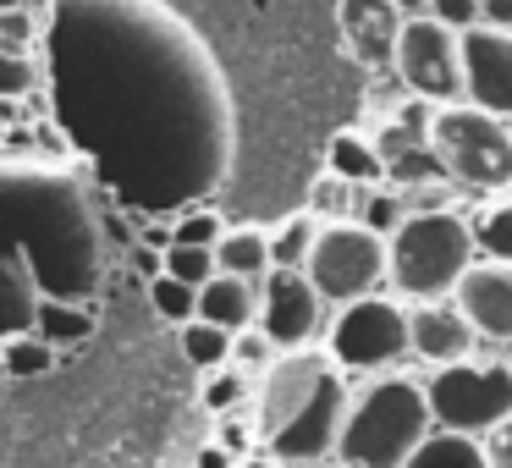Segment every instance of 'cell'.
I'll return each mask as SVG.
<instances>
[{"label":"cell","instance_id":"cell-28","mask_svg":"<svg viewBox=\"0 0 512 468\" xmlns=\"http://www.w3.org/2000/svg\"><path fill=\"white\" fill-rule=\"evenodd\" d=\"M479 248H485L490 259H507L512 265V199H496L485 204V215H479Z\"/></svg>","mask_w":512,"mask_h":468},{"label":"cell","instance_id":"cell-14","mask_svg":"<svg viewBox=\"0 0 512 468\" xmlns=\"http://www.w3.org/2000/svg\"><path fill=\"white\" fill-rule=\"evenodd\" d=\"M408 23L397 0H342V39L369 72L397 61V34Z\"/></svg>","mask_w":512,"mask_h":468},{"label":"cell","instance_id":"cell-24","mask_svg":"<svg viewBox=\"0 0 512 468\" xmlns=\"http://www.w3.org/2000/svg\"><path fill=\"white\" fill-rule=\"evenodd\" d=\"M160 265H166L177 281H188V287H204L210 276H221V259H215V248H204V243H166L160 248Z\"/></svg>","mask_w":512,"mask_h":468},{"label":"cell","instance_id":"cell-21","mask_svg":"<svg viewBox=\"0 0 512 468\" xmlns=\"http://www.w3.org/2000/svg\"><path fill=\"white\" fill-rule=\"evenodd\" d=\"M320 215L303 204L298 215H287V221L270 232V254H276V265H292V270H303L309 265V254H314V243H320Z\"/></svg>","mask_w":512,"mask_h":468},{"label":"cell","instance_id":"cell-25","mask_svg":"<svg viewBox=\"0 0 512 468\" xmlns=\"http://www.w3.org/2000/svg\"><path fill=\"white\" fill-rule=\"evenodd\" d=\"M243 402H254V380H248L237 364L210 369V375H204V408H210L215 419H221V413H237Z\"/></svg>","mask_w":512,"mask_h":468},{"label":"cell","instance_id":"cell-27","mask_svg":"<svg viewBox=\"0 0 512 468\" xmlns=\"http://www.w3.org/2000/svg\"><path fill=\"white\" fill-rule=\"evenodd\" d=\"M281 358V347H276V336L265 331V325H248V331H237V342H232V364L243 369L248 380H259L270 364Z\"/></svg>","mask_w":512,"mask_h":468},{"label":"cell","instance_id":"cell-20","mask_svg":"<svg viewBox=\"0 0 512 468\" xmlns=\"http://www.w3.org/2000/svg\"><path fill=\"white\" fill-rule=\"evenodd\" d=\"M408 199H402V188L391 182V188H380V182H358V199H353V221L375 226L380 237H391L402 221H408Z\"/></svg>","mask_w":512,"mask_h":468},{"label":"cell","instance_id":"cell-15","mask_svg":"<svg viewBox=\"0 0 512 468\" xmlns=\"http://www.w3.org/2000/svg\"><path fill=\"white\" fill-rule=\"evenodd\" d=\"M199 320L226 325V331H248V325H259V281L232 276V270L210 276L199 287Z\"/></svg>","mask_w":512,"mask_h":468},{"label":"cell","instance_id":"cell-30","mask_svg":"<svg viewBox=\"0 0 512 468\" xmlns=\"http://www.w3.org/2000/svg\"><path fill=\"white\" fill-rule=\"evenodd\" d=\"M221 232H226V221H221V215H210V210H188L182 221H171V243H204V248H215V243H221Z\"/></svg>","mask_w":512,"mask_h":468},{"label":"cell","instance_id":"cell-10","mask_svg":"<svg viewBox=\"0 0 512 468\" xmlns=\"http://www.w3.org/2000/svg\"><path fill=\"white\" fill-rule=\"evenodd\" d=\"M347 402H353V391H347L342 369H331V375L320 380V391H314V397L303 402V413L276 435V441L265 446V452H276L281 463H298V457H331L336 446H342Z\"/></svg>","mask_w":512,"mask_h":468},{"label":"cell","instance_id":"cell-11","mask_svg":"<svg viewBox=\"0 0 512 468\" xmlns=\"http://www.w3.org/2000/svg\"><path fill=\"white\" fill-rule=\"evenodd\" d=\"M463 78H468V100L512 122V28L496 23L463 28Z\"/></svg>","mask_w":512,"mask_h":468},{"label":"cell","instance_id":"cell-4","mask_svg":"<svg viewBox=\"0 0 512 468\" xmlns=\"http://www.w3.org/2000/svg\"><path fill=\"white\" fill-rule=\"evenodd\" d=\"M408 353H413V309H402L397 298L369 292V298L336 309V320H331L336 369L369 380V375H391Z\"/></svg>","mask_w":512,"mask_h":468},{"label":"cell","instance_id":"cell-1","mask_svg":"<svg viewBox=\"0 0 512 468\" xmlns=\"http://www.w3.org/2000/svg\"><path fill=\"white\" fill-rule=\"evenodd\" d=\"M435 430V408H430V386L408 375H369L347 402V424H342V457L347 468H408L413 452L430 441Z\"/></svg>","mask_w":512,"mask_h":468},{"label":"cell","instance_id":"cell-38","mask_svg":"<svg viewBox=\"0 0 512 468\" xmlns=\"http://www.w3.org/2000/svg\"><path fill=\"white\" fill-rule=\"evenodd\" d=\"M17 6H23V0H0V12H17Z\"/></svg>","mask_w":512,"mask_h":468},{"label":"cell","instance_id":"cell-17","mask_svg":"<svg viewBox=\"0 0 512 468\" xmlns=\"http://www.w3.org/2000/svg\"><path fill=\"white\" fill-rule=\"evenodd\" d=\"M408 468H490L485 435H463V430H430V441L413 452Z\"/></svg>","mask_w":512,"mask_h":468},{"label":"cell","instance_id":"cell-36","mask_svg":"<svg viewBox=\"0 0 512 468\" xmlns=\"http://www.w3.org/2000/svg\"><path fill=\"white\" fill-rule=\"evenodd\" d=\"M237 468H276V452H265V446H259V452H248Z\"/></svg>","mask_w":512,"mask_h":468},{"label":"cell","instance_id":"cell-26","mask_svg":"<svg viewBox=\"0 0 512 468\" xmlns=\"http://www.w3.org/2000/svg\"><path fill=\"white\" fill-rule=\"evenodd\" d=\"M353 199H358V182H347L342 171H325L309 188V210L320 221H353Z\"/></svg>","mask_w":512,"mask_h":468},{"label":"cell","instance_id":"cell-33","mask_svg":"<svg viewBox=\"0 0 512 468\" xmlns=\"http://www.w3.org/2000/svg\"><path fill=\"white\" fill-rule=\"evenodd\" d=\"M485 452H490V468H512V419L485 435Z\"/></svg>","mask_w":512,"mask_h":468},{"label":"cell","instance_id":"cell-2","mask_svg":"<svg viewBox=\"0 0 512 468\" xmlns=\"http://www.w3.org/2000/svg\"><path fill=\"white\" fill-rule=\"evenodd\" d=\"M479 254V232L457 210H419L391 232V287L397 298H452Z\"/></svg>","mask_w":512,"mask_h":468},{"label":"cell","instance_id":"cell-3","mask_svg":"<svg viewBox=\"0 0 512 468\" xmlns=\"http://www.w3.org/2000/svg\"><path fill=\"white\" fill-rule=\"evenodd\" d=\"M430 149L441 155L446 177L474 193L512 188V122L474 100H452L430 111Z\"/></svg>","mask_w":512,"mask_h":468},{"label":"cell","instance_id":"cell-6","mask_svg":"<svg viewBox=\"0 0 512 468\" xmlns=\"http://www.w3.org/2000/svg\"><path fill=\"white\" fill-rule=\"evenodd\" d=\"M391 72L402 78V89L424 105H452L468 100V78H463V28L441 23L430 12H408L397 34V61Z\"/></svg>","mask_w":512,"mask_h":468},{"label":"cell","instance_id":"cell-29","mask_svg":"<svg viewBox=\"0 0 512 468\" xmlns=\"http://www.w3.org/2000/svg\"><path fill=\"white\" fill-rule=\"evenodd\" d=\"M39 89V67L23 50H0V100H23Z\"/></svg>","mask_w":512,"mask_h":468},{"label":"cell","instance_id":"cell-18","mask_svg":"<svg viewBox=\"0 0 512 468\" xmlns=\"http://www.w3.org/2000/svg\"><path fill=\"white\" fill-rule=\"evenodd\" d=\"M325 166L342 171L347 182H386V177H391L380 144H375V138H364V133H353V127L331 138V149H325Z\"/></svg>","mask_w":512,"mask_h":468},{"label":"cell","instance_id":"cell-37","mask_svg":"<svg viewBox=\"0 0 512 468\" xmlns=\"http://www.w3.org/2000/svg\"><path fill=\"white\" fill-rule=\"evenodd\" d=\"M402 12H424V0H397Z\"/></svg>","mask_w":512,"mask_h":468},{"label":"cell","instance_id":"cell-16","mask_svg":"<svg viewBox=\"0 0 512 468\" xmlns=\"http://www.w3.org/2000/svg\"><path fill=\"white\" fill-rule=\"evenodd\" d=\"M215 259H221V270L248 276V281H265L270 270H276V254H270L265 226H226L221 243H215Z\"/></svg>","mask_w":512,"mask_h":468},{"label":"cell","instance_id":"cell-12","mask_svg":"<svg viewBox=\"0 0 512 468\" xmlns=\"http://www.w3.org/2000/svg\"><path fill=\"white\" fill-rule=\"evenodd\" d=\"M452 298L463 303V314L474 320V331L485 336V342L512 347V265L507 259H485V265L474 259Z\"/></svg>","mask_w":512,"mask_h":468},{"label":"cell","instance_id":"cell-13","mask_svg":"<svg viewBox=\"0 0 512 468\" xmlns=\"http://www.w3.org/2000/svg\"><path fill=\"white\" fill-rule=\"evenodd\" d=\"M474 342H479V331L457 298H430L413 309V358H424L430 369L474 358Z\"/></svg>","mask_w":512,"mask_h":468},{"label":"cell","instance_id":"cell-31","mask_svg":"<svg viewBox=\"0 0 512 468\" xmlns=\"http://www.w3.org/2000/svg\"><path fill=\"white\" fill-rule=\"evenodd\" d=\"M39 331L56 342V336H67V342H78V336H89V314L78 309H61V303H39Z\"/></svg>","mask_w":512,"mask_h":468},{"label":"cell","instance_id":"cell-7","mask_svg":"<svg viewBox=\"0 0 512 468\" xmlns=\"http://www.w3.org/2000/svg\"><path fill=\"white\" fill-rule=\"evenodd\" d=\"M430 408L441 430L490 435L496 424L512 419V364H441L430 380Z\"/></svg>","mask_w":512,"mask_h":468},{"label":"cell","instance_id":"cell-32","mask_svg":"<svg viewBox=\"0 0 512 468\" xmlns=\"http://www.w3.org/2000/svg\"><path fill=\"white\" fill-rule=\"evenodd\" d=\"M424 12L441 17V23H452V28H474V23H485L479 0H424Z\"/></svg>","mask_w":512,"mask_h":468},{"label":"cell","instance_id":"cell-22","mask_svg":"<svg viewBox=\"0 0 512 468\" xmlns=\"http://www.w3.org/2000/svg\"><path fill=\"white\" fill-rule=\"evenodd\" d=\"M149 303H155V314H160V320H171V325L199 320V287L177 281L171 270H155V281H149Z\"/></svg>","mask_w":512,"mask_h":468},{"label":"cell","instance_id":"cell-19","mask_svg":"<svg viewBox=\"0 0 512 468\" xmlns=\"http://www.w3.org/2000/svg\"><path fill=\"white\" fill-rule=\"evenodd\" d=\"M177 331H182V358H188L199 375H210V369H226V364H232L237 331H226V325H210V320H188V325H177Z\"/></svg>","mask_w":512,"mask_h":468},{"label":"cell","instance_id":"cell-34","mask_svg":"<svg viewBox=\"0 0 512 468\" xmlns=\"http://www.w3.org/2000/svg\"><path fill=\"white\" fill-rule=\"evenodd\" d=\"M479 12H485V23L512 28V0H479Z\"/></svg>","mask_w":512,"mask_h":468},{"label":"cell","instance_id":"cell-35","mask_svg":"<svg viewBox=\"0 0 512 468\" xmlns=\"http://www.w3.org/2000/svg\"><path fill=\"white\" fill-rule=\"evenodd\" d=\"M276 468H347L342 457H298V463H281L276 457Z\"/></svg>","mask_w":512,"mask_h":468},{"label":"cell","instance_id":"cell-8","mask_svg":"<svg viewBox=\"0 0 512 468\" xmlns=\"http://www.w3.org/2000/svg\"><path fill=\"white\" fill-rule=\"evenodd\" d=\"M331 309L336 303L309 281V270L276 265L259 281V325L276 336L281 353H298V347H314L320 336H331Z\"/></svg>","mask_w":512,"mask_h":468},{"label":"cell","instance_id":"cell-5","mask_svg":"<svg viewBox=\"0 0 512 468\" xmlns=\"http://www.w3.org/2000/svg\"><path fill=\"white\" fill-rule=\"evenodd\" d=\"M303 270L336 309H347V303L380 292V281H391V237H380L364 221H325Z\"/></svg>","mask_w":512,"mask_h":468},{"label":"cell","instance_id":"cell-23","mask_svg":"<svg viewBox=\"0 0 512 468\" xmlns=\"http://www.w3.org/2000/svg\"><path fill=\"white\" fill-rule=\"evenodd\" d=\"M50 364H56V342H50L45 331L0 342V369H6V375H45Z\"/></svg>","mask_w":512,"mask_h":468},{"label":"cell","instance_id":"cell-9","mask_svg":"<svg viewBox=\"0 0 512 468\" xmlns=\"http://www.w3.org/2000/svg\"><path fill=\"white\" fill-rule=\"evenodd\" d=\"M336 369V358L314 353V347H298V353H281L265 375L254 380V424H259V446H270L292 419L303 413V402L320 391V380Z\"/></svg>","mask_w":512,"mask_h":468}]
</instances>
